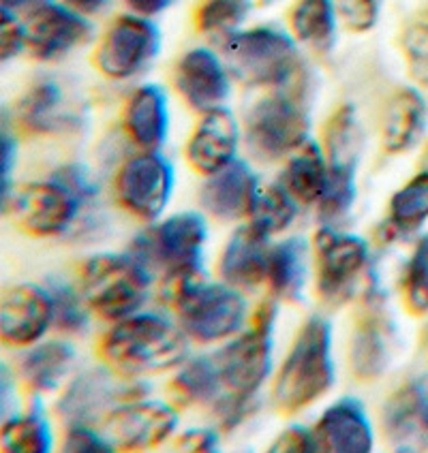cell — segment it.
Wrapping results in <instances>:
<instances>
[{
  "instance_id": "1",
  "label": "cell",
  "mask_w": 428,
  "mask_h": 453,
  "mask_svg": "<svg viewBox=\"0 0 428 453\" xmlns=\"http://www.w3.org/2000/svg\"><path fill=\"white\" fill-rule=\"evenodd\" d=\"M187 332L154 312L116 321L101 342V357L122 377L161 374L187 362Z\"/></svg>"
},
{
  "instance_id": "2",
  "label": "cell",
  "mask_w": 428,
  "mask_h": 453,
  "mask_svg": "<svg viewBox=\"0 0 428 453\" xmlns=\"http://www.w3.org/2000/svg\"><path fill=\"white\" fill-rule=\"evenodd\" d=\"M334 385L332 326L311 317L293 340L275 380V403L283 413H300Z\"/></svg>"
},
{
  "instance_id": "3",
  "label": "cell",
  "mask_w": 428,
  "mask_h": 453,
  "mask_svg": "<svg viewBox=\"0 0 428 453\" xmlns=\"http://www.w3.org/2000/svg\"><path fill=\"white\" fill-rule=\"evenodd\" d=\"M163 300L174 306L180 327L189 338L213 344L240 332L246 321V302L231 285H208L204 276L165 282Z\"/></svg>"
},
{
  "instance_id": "4",
  "label": "cell",
  "mask_w": 428,
  "mask_h": 453,
  "mask_svg": "<svg viewBox=\"0 0 428 453\" xmlns=\"http://www.w3.org/2000/svg\"><path fill=\"white\" fill-rule=\"evenodd\" d=\"M221 56L231 77L249 88H285L300 65L296 39L275 26L238 30L221 39Z\"/></svg>"
},
{
  "instance_id": "5",
  "label": "cell",
  "mask_w": 428,
  "mask_h": 453,
  "mask_svg": "<svg viewBox=\"0 0 428 453\" xmlns=\"http://www.w3.org/2000/svg\"><path fill=\"white\" fill-rule=\"evenodd\" d=\"M82 296L107 321H122L136 315L148 300L152 272L133 252H103L82 267Z\"/></svg>"
},
{
  "instance_id": "6",
  "label": "cell",
  "mask_w": 428,
  "mask_h": 453,
  "mask_svg": "<svg viewBox=\"0 0 428 453\" xmlns=\"http://www.w3.org/2000/svg\"><path fill=\"white\" fill-rule=\"evenodd\" d=\"M208 225L202 214L180 212L139 234L131 252L148 270L163 276L204 274V246Z\"/></svg>"
},
{
  "instance_id": "7",
  "label": "cell",
  "mask_w": 428,
  "mask_h": 453,
  "mask_svg": "<svg viewBox=\"0 0 428 453\" xmlns=\"http://www.w3.org/2000/svg\"><path fill=\"white\" fill-rule=\"evenodd\" d=\"M311 120L302 101L287 92H272L249 107L245 139L251 154L261 161L292 157L308 142Z\"/></svg>"
},
{
  "instance_id": "8",
  "label": "cell",
  "mask_w": 428,
  "mask_h": 453,
  "mask_svg": "<svg viewBox=\"0 0 428 453\" xmlns=\"http://www.w3.org/2000/svg\"><path fill=\"white\" fill-rule=\"evenodd\" d=\"M364 148V131L354 105H343L328 120L323 135V152L330 167V182L319 214L323 220H339L352 210L355 202V176Z\"/></svg>"
},
{
  "instance_id": "9",
  "label": "cell",
  "mask_w": 428,
  "mask_h": 453,
  "mask_svg": "<svg viewBox=\"0 0 428 453\" xmlns=\"http://www.w3.org/2000/svg\"><path fill=\"white\" fill-rule=\"evenodd\" d=\"M275 326L276 306L272 302H264L253 317L251 327L214 355L227 391L255 395L261 389L272 372Z\"/></svg>"
},
{
  "instance_id": "10",
  "label": "cell",
  "mask_w": 428,
  "mask_h": 453,
  "mask_svg": "<svg viewBox=\"0 0 428 453\" xmlns=\"http://www.w3.org/2000/svg\"><path fill=\"white\" fill-rule=\"evenodd\" d=\"M161 54V30L151 18L127 13L107 26L95 65L103 75L113 81L136 80L151 69Z\"/></svg>"
},
{
  "instance_id": "11",
  "label": "cell",
  "mask_w": 428,
  "mask_h": 453,
  "mask_svg": "<svg viewBox=\"0 0 428 453\" xmlns=\"http://www.w3.org/2000/svg\"><path fill=\"white\" fill-rule=\"evenodd\" d=\"M174 165L159 150H142L121 165L118 203L142 220H157L174 195Z\"/></svg>"
},
{
  "instance_id": "12",
  "label": "cell",
  "mask_w": 428,
  "mask_h": 453,
  "mask_svg": "<svg viewBox=\"0 0 428 453\" xmlns=\"http://www.w3.org/2000/svg\"><path fill=\"white\" fill-rule=\"evenodd\" d=\"M122 374L107 368L86 370L66 385L56 404V413L66 426H92L105 421L116 406L144 395L139 385L125 383Z\"/></svg>"
},
{
  "instance_id": "13",
  "label": "cell",
  "mask_w": 428,
  "mask_h": 453,
  "mask_svg": "<svg viewBox=\"0 0 428 453\" xmlns=\"http://www.w3.org/2000/svg\"><path fill=\"white\" fill-rule=\"evenodd\" d=\"M317 291L323 302L343 303L354 296L358 278L369 265V244L352 234H339L326 225L317 231L315 242Z\"/></svg>"
},
{
  "instance_id": "14",
  "label": "cell",
  "mask_w": 428,
  "mask_h": 453,
  "mask_svg": "<svg viewBox=\"0 0 428 453\" xmlns=\"http://www.w3.org/2000/svg\"><path fill=\"white\" fill-rule=\"evenodd\" d=\"M12 208L15 223L35 238H56L71 229L80 216L82 202L65 184L50 178L48 182H33L18 188L4 203Z\"/></svg>"
},
{
  "instance_id": "15",
  "label": "cell",
  "mask_w": 428,
  "mask_h": 453,
  "mask_svg": "<svg viewBox=\"0 0 428 453\" xmlns=\"http://www.w3.org/2000/svg\"><path fill=\"white\" fill-rule=\"evenodd\" d=\"M103 426L116 449H154L176 432L178 413L169 404L137 398L116 406Z\"/></svg>"
},
{
  "instance_id": "16",
  "label": "cell",
  "mask_w": 428,
  "mask_h": 453,
  "mask_svg": "<svg viewBox=\"0 0 428 453\" xmlns=\"http://www.w3.org/2000/svg\"><path fill=\"white\" fill-rule=\"evenodd\" d=\"M231 77L223 56L208 48H193L176 63L174 86L195 111L223 107L231 95Z\"/></svg>"
},
{
  "instance_id": "17",
  "label": "cell",
  "mask_w": 428,
  "mask_h": 453,
  "mask_svg": "<svg viewBox=\"0 0 428 453\" xmlns=\"http://www.w3.org/2000/svg\"><path fill=\"white\" fill-rule=\"evenodd\" d=\"M28 51L37 60L54 63L86 43L92 35L89 18L65 3H51L26 19Z\"/></svg>"
},
{
  "instance_id": "18",
  "label": "cell",
  "mask_w": 428,
  "mask_h": 453,
  "mask_svg": "<svg viewBox=\"0 0 428 453\" xmlns=\"http://www.w3.org/2000/svg\"><path fill=\"white\" fill-rule=\"evenodd\" d=\"M54 326V308L45 287H12L0 302V336L9 347L37 344Z\"/></svg>"
},
{
  "instance_id": "19",
  "label": "cell",
  "mask_w": 428,
  "mask_h": 453,
  "mask_svg": "<svg viewBox=\"0 0 428 453\" xmlns=\"http://www.w3.org/2000/svg\"><path fill=\"white\" fill-rule=\"evenodd\" d=\"M15 118L24 131L35 135H63L84 125V116L66 96L63 84L51 77L35 81L15 107Z\"/></svg>"
},
{
  "instance_id": "20",
  "label": "cell",
  "mask_w": 428,
  "mask_h": 453,
  "mask_svg": "<svg viewBox=\"0 0 428 453\" xmlns=\"http://www.w3.org/2000/svg\"><path fill=\"white\" fill-rule=\"evenodd\" d=\"M384 432L394 449H428V372L390 395L384 406Z\"/></svg>"
},
{
  "instance_id": "21",
  "label": "cell",
  "mask_w": 428,
  "mask_h": 453,
  "mask_svg": "<svg viewBox=\"0 0 428 453\" xmlns=\"http://www.w3.org/2000/svg\"><path fill=\"white\" fill-rule=\"evenodd\" d=\"M240 146V125L227 107L204 111L187 143V161L202 176L219 172L236 161Z\"/></svg>"
},
{
  "instance_id": "22",
  "label": "cell",
  "mask_w": 428,
  "mask_h": 453,
  "mask_svg": "<svg viewBox=\"0 0 428 453\" xmlns=\"http://www.w3.org/2000/svg\"><path fill=\"white\" fill-rule=\"evenodd\" d=\"M319 449L330 453H369L375 432L364 404L355 398H340L330 404L315 426Z\"/></svg>"
},
{
  "instance_id": "23",
  "label": "cell",
  "mask_w": 428,
  "mask_h": 453,
  "mask_svg": "<svg viewBox=\"0 0 428 453\" xmlns=\"http://www.w3.org/2000/svg\"><path fill=\"white\" fill-rule=\"evenodd\" d=\"M270 235L257 229L255 225H245L234 231L221 255V276L227 285L236 289H253L268 280L270 270Z\"/></svg>"
},
{
  "instance_id": "24",
  "label": "cell",
  "mask_w": 428,
  "mask_h": 453,
  "mask_svg": "<svg viewBox=\"0 0 428 453\" xmlns=\"http://www.w3.org/2000/svg\"><path fill=\"white\" fill-rule=\"evenodd\" d=\"M260 180L246 161L236 158L227 167L206 176L199 188L204 210L221 220H236L249 216V208Z\"/></svg>"
},
{
  "instance_id": "25",
  "label": "cell",
  "mask_w": 428,
  "mask_h": 453,
  "mask_svg": "<svg viewBox=\"0 0 428 453\" xmlns=\"http://www.w3.org/2000/svg\"><path fill=\"white\" fill-rule=\"evenodd\" d=\"M172 113L169 99L159 84H144L131 92L122 111V127L142 150H161L167 142Z\"/></svg>"
},
{
  "instance_id": "26",
  "label": "cell",
  "mask_w": 428,
  "mask_h": 453,
  "mask_svg": "<svg viewBox=\"0 0 428 453\" xmlns=\"http://www.w3.org/2000/svg\"><path fill=\"white\" fill-rule=\"evenodd\" d=\"M392 344H394V327L379 306L370 308L360 319L352 336V359L354 374L362 380L379 379L392 362Z\"/></svg>"
},
{
  "instance_id": "27",
  "label": "cell",
  "mask_w": 428,
  "mask_h": 453,
  "mask_svg": "<svg viewBox=\"0 0 428 453\" xmlns=\"http://www.w3.org/2000/svg\"><path fill=\"white\" fill-rule=\"evenodd\" d=\"M428 127V107L416 88H401L388 101L381 122V142L385 152L403 154L417 146Z\"/></svg>"
},
{
  "instance_id": "28",
  "label": "cell",
  "mask_w": 428,
  "mask_h": 453,
  "mask_svg": "<svg viewBox=\"0 0 428 453\" xmlns=\"http://www.w3.org/2000/svg\"><path fill=\"white\" fill-rule=\"evenodd\" d=\"M75 365V349L65 340L37 342L19 359V377L35 394L56 391Z\"/></svg>"
},
{
  "instance_id": "29",
  "label": "cell",
  "mask_w": 428,
  "mask_h": 453,
  "mask_svg": "<svg viewBox=\"0 0 428 453\" xmlns=\"http://www.w3.org/2000/svg\"><path fill=\"white\" fill-rule=\"evenodd\" d=\"M308 242L304 238H287L272 246L268 282L276 297L290 302H302L308 282Z\"/></svg>"
},
{
  "instance_id": "30",
  "label": "cell",
  "mask_w": 428,
  "mask_h": 453,
  "mask_svg": "<svg viewBox=\"0 0 428 453\" xmlns=\"http://www.w3.org/2000/svg\"><path fill=\"white\" fill-rule=\"evenodd\" d=\"M330 167L326 152L308 139L292 154L285 165L281 184L300 203H319L328 190Z\"/></svg>"
},
{
  "instance_id": "31",
  "label": "cell",
  "mask_w": 428,
  "mask_h": 453,
  "mask_svg": "<svg viewBox=\"0 0 428 453\" xmlns=\"http://www.w3.org/2000/svg\"><path fill=\"white\" fill-rule=\"evenodd\" d=\"M339 22L334 0H298L290 13L293 39L319 51L332 48L337 41Z\"/></svg>"
},
{
  "instance_id": "32",
  "label": "cell",
  "mask_w": 428,
  "mask_h": 453,
  "mask_svg": "<svg viewBox=\"0 0 428 453\" xmlns=\"http://www.w3.org/2000/svg\"><path fill=\"white\" fill-rule=\"evenodd\" d=\"M223 377L214 357H195L184 362L169 385L172 403L178 406H195L214 403L223 389Z\"/></svg>"
},
{
  "instance_id": "33",
  "label": "cell",
  "mask_w": 428,
  "mask_h": 453,
  "mask_svg": "<svg viewBox=\"0 0 428 453\" xmlns=\"http://www.w3.org/2000/svg\"><path fill=\"white\" fill-rule=\"evenodd\" d=\"M0 445L9 453H48L54 445V432L41 404H33L28 413L4 417Z\"/></svg>"
},
{
  "instance_id": "34",
  "label": "cell",
  "mask_w": 428,
  "mask_h": 453,
  "mask_svg": "<svg viewBox=\"0 0 428 453\" xmlns=\"http://www.w3.org/2000/svg\"><path fill=\"white\" fill-rule=\"evenodd\" d=\"M296 197L283 184H260L249 208L251 225L268 235L285 231L296 219Z\"/></svg>"
},
{
  "instance_id": "35",
  "label": "cell",
  "mask_w": 428,
  "mask_h": 453,
  "mask_svg": "<svg viewBox=\"0 0 428 453\" xmlns=\"http://www.w3.org/2000/svg\"><path fill=\"white\" fill-rule=\"evenodd\" d=\"M428 220V172L417 173L396 190L390 202V226L396 234H409Z\"/></svg>"
},
{
  "instance_id": "36",
  "label": "cell",
  "mask_w": 428,
  "mask_h": 453,
  "mask_svg": "<svg viewBox=\"0 0 428 453\" xmlns=\"http://www.w3.org/2000/svg\"><path fill=\"white\" fill-rule=\"evenodd\" d=\"M251 13V0H204L195 13V24L204 35L225 39L238 33Z\"/></svg>"
},
{
  "instance_id": "37",
  "label": "cell",
  "mask_w": 428,
  "mask_h": 453,
  "mask_svg": "<svg viewBox=\"0 0 428 453\" xmlns=\"http://www.w3.org/2000/svg\"><path fill=\"white\" fill-rule=\"evenodd\" d=\"M51 297V308H54V326L63 332L82 334L90 326L89 311H86L84 302L86 297L80 296L69 282L60 280V278H50L48 287H45Z\"/></svg>"
},
{
  "instance_id": "38",
  "label": "cell",
  "mask_w": 428,
  "mask_h": 453,
  "mask_svg": "<svg viewBox=\"0 0 428 453\" xmlns=\"http://www.w3.org/2000/svg\"><path fill=\"white\" fill-rule=\"evenodd\" d=\"M405 302L414 315H426L428 312V235L420 240L416 252L411 255L405 270L403 280Z\"/></svg>"
},
{
  "instance_id": "39",
  "label": "cell",
  "mask_w": 428,
  "mask_h": 453,
  "mask_svg": "<svg viewBox=\"0 0 428 453\" xmlns=\"http://www.w3.org/2000/svg\"><path fill=\"white\" fill-rule=\"evenodd\" d=\"M339 19L352 33H369L379 22V0H334Z\"/></svg>"
},
{
  "instance_id": "40",
  "label": "cell",
  "mask_w": 428,
  "mask_h": 453,
  "mask_svg": "<svg viewBox=\"0 0 428 453\" xmlns=\"http://www.w3.org/2000/svg\"><path fill=\"white\" fill-rule=\"evenodd\" d=\"M403 51L411 77L422 86H428V24H417L407 30Z\"/></svg>"
},
{
  "instance_id": "41",
  "label": "cell",
  "mask_w": 428,
  "mask_h": 453,
  "mask_svg": "<svg viewBox=\"0 0 428 453\" xmlns=\"http://www.w3.org/2000/svg\"><path fill=\"white\" fill-rule=\"evenodd\" d=\"M214 411L219 417V424L223 430H234L245 424L255 411V395H240L227 391L214 400Z\"/></svg>"
},
{
  "instance_id": "42",
  "label": "cell",
  "mask_w": 428,
  "mask_h": 453,
  "mask_svg": "<svg viewBox=\"0 0 428 453\" xmlns=\"http://www.w3.org/2000/svg\"><path fill=\"white\" fill-rule=\"evenodd\" d=\"M0 60L9 63L12 58H18L24 50H28V30H26L24 19L15 15L0 12Z\"/></svg>"
},
{
  "instance_id": "43",
  "label": "cell",
  "mask_w": 428,
  "mask_h": 453,
  "mask_svg": "<svg viewBox=\"0 0 428 453\" xmlns=\"http://www.w3.org/2000/svg\"><path fill=\"white\" fill-rule=\"evenodd\" d=\"M51 178H54L56 182L65 184V187L80 199L82 205L95 203L97 197H99V187H97L95 180L90 178L89 169H86L84 165H63Z\"/></svg>"
},
{
  "instance_id": "44",
  "label": "cell",
  "mask_w": 428,
  "mask_h": 453,
  "mask_svg": "<svg viewBox=\"0 0 428 453\" xmlns=\"http://www.w3.org/2000/svg\"><path fill=\"white\" fill-rule=\"evenodd\" d=\"M63 449L71 453H110L116 449L113 442L90 426H69Z\"/></svg>"
},
{
  "instance_id": "45",
  "label": "cell",
  "mask_w": 428,
  "mask_h": 453,
  "mask_svg": "<svg viewBox=\"0 0 428 453\" xmlns=\"http://www.w3.org/2000/svg\"><path fill=\"white\" fill-rule=\"evenodd\" d=\"M270 451L275 453H315L319 449V442L315 430H308L304 426H290L276 436L272 442Z\"/></svg>"
},
{
  "instance_id": "46",
  "label": "cell",
  "mask_w": 428,
  "mask_h": 453,
  "mask_svg": "<svg viewBox=\"0 0 428 453\" xmlns=\"http://www.w3.org/2000/svg\"><path fill=\"white\" fill-rule=\"evenodd\" d=\"M176 449L193 453H213L219 449V434L210 428H191L178 436Z\"/></svg>"
},
{
  "instance_id": "47",
  "label": "cell",
  "mask_w": 428,
  "mask_h": 453,
  "mask_svg": "<svg viewBox=\"0 0 428 453\" xmlns=\"http://www.w3.org/2000/svg\"><path fill=\"white\" fill-rule=\"evenodd\" d=\"M18 167V137L3 128V203L9 202L13 187V169Z\"/></svg>"
},
{
  "instance_id": "48",
  "label": "cell",
  "mask_w": 428,
  "mask_h": 453,
  "mask_svg": "<svg viewBox=\"0 0 428 453\" xmlns=\"http://www.w3.org/2000/svg\"><path fill=\"white\" fill-rule=\"evenodd\" d=\"M51 3H56V0H0V12L12 13L26 22V19L33 18L35 13H39L41 9Z\"/></svg>"
},
{
  "instance_id": "49",
  "label": "cell",
  "mask_w": 428,
  "mask_h": 453,
  "mask_svg": "<svg viewBox=\"0 0 428 453\" xmlns=\"http://www.w3.org/2000/svg\"><path fill=\"white\" fill-rule=\"evenodd\" d=\"M131 13L144 15V18H154V15L167 12L176 0H125Z\"/></svg>"
},
{
  "instance_id": "50",
  "label": "cell",
  "mask_w": 428,
  "mask_h": 453,
  "mask_svg": "<svg viewBox=\"0 0 428 453\" xmlns=\"http://www.w3.org/2000/svg\"><path fill=\"white\" fill-rule=\"evenodd\" d=\"M63 3L69 4L74 12L86 15V18H92V15H99L101 12H105L110 0H63Z\"/></svg>"
}]
</instances>
